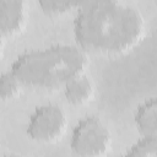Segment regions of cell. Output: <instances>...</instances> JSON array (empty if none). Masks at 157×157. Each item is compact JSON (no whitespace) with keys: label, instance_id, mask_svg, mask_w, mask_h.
Here are the masks:
<instances>
[{"label":"cell","instance_id":"obj_1","mask_svg":"<svg viewBox=\"0 0 157 157\" xmlns=\"http://www.w3.org/2000/svg\"><path fill=\"white\" fill-rule=\"evenodd\" d=\"M76 44L88 53L117 55L134 49L144 38L145 17L134 5L117 0L85 1L75 12Z\"/></svg>","mask_w":157,"mask_h":157},{"label":"cell","instance_id":"obj_5","mask_svg":"<svg viewBox=\"0 0 157 157\" xmlns=\"http://www.w3.org/2000/svg\"><path fill=\"white\" fill-rule=\"evenodd\" d=\"M28 21V5L23 0H0V38L20 34Z\"/></svg>","mask_w":157,"mask_h":157},{"label":"cell","instance_id":"obj_11","mask_svg":"<svg viewBox=\"0 0 157 157\" xmlns=\"http://www.w3.org/2000/svg\"><path fill=\"white\" fill-rule=\"evenodd\" d=\"M4 157H26V156H22V155H17V153H10V155H5Z\"/></svg>","mask_w":157,"mask_h":157},{"label":"cell","instance_id":"obj_6","mask_svg":"<svg viewBox=\"0 0 157 157\" xmlns=\"http://www.w3.org/2000/svg\"><path fill=\"white\" fill-rule=\"evenodd\" d=\"M134 124L141 137H157V97H150L136 107Z\"/></svg>","mask_w":157,"mask_h":157},{"label":"cell","instance_id":"obj_2","mask_svg":"<svg viewBox=\"0 0 157 157\" xmlns=\"http://www.w3.org/2000/svg\"><path fill=\"white\" fill-rule=\"evenodd\" d=\"M88 54L77 44H55L20 54L10 66L25 87L54 91L86 74Z\"/></svg>","mask_w":157,"mask_h":157},{"label":"cell","instance_id":"obj_7","mask_svg":"<svg viewBox=\"0 0 157 157\" xmlns=\"http://www.w3.org/2000/svg\"><path fill=\"white\" fill-rule=\"evenodd\" d=\"M63 93L69 104L83 105L93 98L94 85L86 74H82L66 83L63 88Z\"/></svg>","mask_w":157,"mask_h":157},{"label":"cell","instance_id":"obj_9","mask_svg":"<svg viewBox=\"0 0 157 157\" xmlns=\"http://www.w3.org/2000/svg\"><path fill=\"white\" fill-rule=\"evenodd\" d=\"M85 1L78 0H44L39 1L38 5L42 11L48 16H60L71 11H77Z\"/></svg>","mask_w":157,"mask_h":157},{"label":"cell","instance_id":"obj_3","mask_svg":"<svg viewBox=\"0 0 157 157\" xmlns=\"http://www.w3.org/2000/svg\"><path fill=\"white\" fill-rule=\"evenodd\" d=\"M112 132L97 115L80 119L70 135V148L77 157H104L112 147Z\"/></svg>","mask_w":157,"mask_h":157},{"label":"cell","instance_id":"obj_10","mask_svg":"<svg viewBox=\"0 0 157 157\" xmlns=\"http://www.w3.org/2000/svg\"><path fill=\"white\" fill-rule=\"evenodd\" d=\"M120 157H157V137H140Z\"/></svg>","mask_w":157,"mask_h":157},{"label":"cell","instance_id":"obj_4","mask_svg":"<svg viewBox=\"0 0 157 157\" xmlns=\"http://www.w3.org/2000/svg\"><path fill=\"white\" fill-rule=\"evenodd\" d=\"M67 128L65 110L58 104L45 103L34 108L29 114L26 131L27 136L40 144H53L61 139Z\"/></svg>","mask_w":157,"mask_h":157},{"label":"cell","instance_id":"obj_8","mask_svg":"<svg viewBox=\"0 0 157 157\" xmlns=\"http://www.w3.org/2000/svg\"><path fill=\"white\" fill-rule=\"evenodd\" d=\"M25 86L18 80V77L9 69L7 71H4L0 76V97L2 101H11L17 98Z\"/></svg>","mask_w":157,"mask_h":157}]
</instances>
